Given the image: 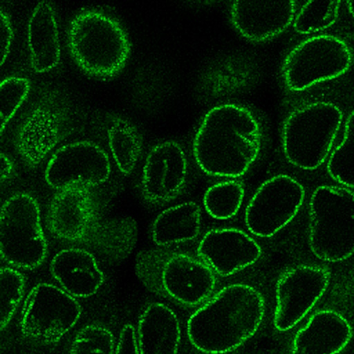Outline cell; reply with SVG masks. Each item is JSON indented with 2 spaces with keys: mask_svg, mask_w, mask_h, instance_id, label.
I'll list each match as a JSON object with an SVG mask.
<instances>
[{
  "mask_svg": "<svg viewBox=\"0 0 354 354\" xmlns=\"http://www.w3.org/2000/svg\"><path fill=\"white\" fill-rule=\"evenodd\" d=\"M46 228L58 241L87 249L110 263H120L133 251L137 222L103 212L93 189L73 185L57 190L46 214Z\"/></svg>",
  "mask_w": 354,
  "mask_h": 354,
  "instance_id": "obj_1",
  "label": "cell"
},
{
  "mask_svg": "<svg viewBox=\"0 0 354 354\" xmlns=\"http://www.w3.org/2000/svg\"><path fill=\"white\" fill-rule=\"evenodd\" d=\"M262 136L260 123L247 107L219 104L202 119L193 140V155L207 175L239 178L257 160Z\"/></svg>",
  "mask_w": 354,
  "mask_h": 354,
  "instance_id": "obj_2",
  "label": "cell"
},
{
  "mask_svg": "<svg viewBox=\"0 0 354 354\" xmlns=\"http://www.w3.org/2000/svg\"><path fill=\"white\" fill-rule=\"evenodd\" d=\"M265 314L262 294L252 286L234 283L215 293L187 322L191 344L206 354L233 351L251 338Z\"/></svg>",
  "mask_w": 354,
  "mask_h": 354,
  "instance_id": "obj_3",
  "label": "cell"
},
{
  "mask_svg": "<svg viewBox=\"0 0 354 354\" xmlns=\"http://www.w3.org/2000/svg\"><path fill=\"white\" fill-rule=\"evenodd\" d=\"M67 46L76 65L86 74L111 78L124 68L131 43L122 24L110 15L86 9L75 15L67 31Z\"/></svg>",
  "mask_w": 354,
  "mask_h": 354,
  "instance_id": "obj_4",
  "label": "cell"
},
{
  "mask_svg": "<svg viewBox=\"0 0 354 354\" xmlns=\"http://www.w3.org/2000/svg\"><path fill=\"white\" fill-rule=\"evenodd\" d=\"M135 270L149 290L188 306L207 299L216 284V274L200 258L169 248L140 251Z\"/></svg>",
  "mask_w": 354,
  "mask_h": 354,
  "instance_id": "obj_5",
  "label": "cell"
},
{
  "mask_svg": "<svg viewBox=\"0 0 354 354\" xmlns=\"http://www.w3.org/2000/svg\"><path fill=\"white\" fill-rule=\"evenodd\" d=\"M308 242L313 254L328 262L354 253V192L347 187L320 185L308 203Z\"/></svg>",
  "mask_w": 354,
  "mask_h": 354,
  "instance_id": "obj_6",
  "label": "cell"
},
{
  "mask_svg": "<svg viewBox=\"0 0 354 354\" xmlns=\"http://www.w3.org/2000/svg\"><path fill=\"white\" fill-rule=\"evenodd\" d=\"M343 115L341 109L330 102H312L290 113L281 131L287 160L304 170L318 168L330 154Z\"/></svg>",
  "mask_w": 354,
  "mask_h": 354,
  "instance_id": "obj_7",
  "label": "cell"
},
{
  "mask_svg": "<svg viewBox=\"0 0 354 354\" xmlns=\"http://www.w3.org/2000/svg\"><path fill=\"white\" fill-rule=\"evenodd\" d=\"M48 245L36 198L17 192L3 203L0 216L1 259L17 270L40 267L48 255Z\"/></svg>",
  "mask_w": 354,
  "mask_h": 354,
  "instance_id": "obj_8",
  "label": "cell"
},
{
  "mask_svg": "<svg viewBox=\"0 0 354 354\" xmlns=\"http://www.w3.org/2000/svg\"><path fill=\"white\" fill-rule=\"evenodd\" d=\"M71 113L66 97L56 88L44 89L19 124L15 147L24 164L39 165L69 133Z\"/></svg>",
  "mask_w": 354,
  "mask_h": 354,
  "instance_id": "obj_9",
  "label": "cell"
},
{
  "mask_svg": "<svg viewBox=\"0 0 354 354\" xmlns=\"http://www.w3.org/2000/svg\"><path fill=\"white\" fill-rule=\"evenodd\" d=\"M82 306L75 297L49 283L35 285L26 296L19 330L26 340L40 345L59 342L78 322Z\"/></svg>",
  "mask_w": 354,
  "mask_h": 354,
  "instance_id": "obj_10",
  "label": "cell"
},
{
  "mask_svg": "<svg viewBox=\"0 0 354 354\" xmlns=\"http://www.w3.org/2000/svg\"><path fill=\"white\" fill-rule=\"evenodd\" d=\"M353 62L349 46L330 35L313 36L297 45L286 57L282 73L286 86L302 91L344 75Z\"/></svg>",
  "mask_w": 354,
  "mask_h": 354,
  "instance_id": "obj_11",
  "label": "cell"
},
{
  "mask_svg": "<svg viewBox=\"0 0 354 354\" xmlns=\"http://www.w3.org/2000/svg\"><path fill=\"white\" fill-rule=\"evenodd\" d=\"M305 198L304 186L293 177L278 174L256 190L245 210L248 230L260 238L272 237L295 217Z\"/></svg>",
  "mask_w": 354,
  "mask_h": 354,
  "instance_id": "obj_12",
  "label": "cell"
},
{
  "mask_svg": "<svg viewBox=\"0 0 354 354\" xmlns=\"http://www.w3.org/2000/svg\"><path fill=\"white\" fill-rule=\"evenodd\" d=\"M111 171L107 153L92 141L81 140L58 148L46 165L44 178L56 191L73 185L95 189L109 179Z\"/></svg>",
  "mask_w": 354,
  "mask_h": 354,
  "instance_id": "obj_13",
  "label": "cell"
},
{
  "mask_svg": "<svg viewBox=\"0 0 354 354\" xmlns=\"http://www.w3.org/2000/svg\"><path fill=\"white\" fill-rule=\"evenodd\" d=\"M330 272L318 265H298L281 274L275 288L273 324L279 332L295 326L326 291Z\"/></svg>",
  "mask_w": 354,
  "mask_h": 354,
  "instance_id": "obj_14",
  "label": "cell"
},
{
  "mask_svg": "<svg viewBox=\"0 0 354 354\" xmlns=\"http://www.w3.org/2000/svg\"><path fill=\"white\" fill-rule=\"evenodd\" d=\"M188 178L187 155L176 141L168 140L153 146L142 169L140 189L143 200L164 205L178 197Z\"/></svg>",
  "mask_w": 354,
  "mask_h": 354,
  "instance_id": "obj_15",
  "label": "cell"
},
{
  "mask_svg": "<svg viewBox=\"0 0 354 354\" xmlns=\"http://www.w3.org/2000/svg\"><path fill=\"white\" fill-rule=\"evenodd\" d=\"M197 254L216 274L233 275L256 263L261 257L259 243L244 231L218 228L207 232L197 247Z\"/></svg>",
  "mask_w": 354,
  "mask_h": 354,
  "instance_id": "obj_16",
  "label": "cell"
},
{
  "mask_svg": "<svg viewBox=\"0 0 354 354\" xmlns=\"http://www.w3.org/2000/svg\"><path fill=\"white\" fill-rule=\"evenodd\" d=\"M295 1H236L230 7L234 28L247 39L263 41L284 32L296 12Z\"/></svg>",
  "mask_w": 354,
  "mask_h": 354,
  "instance_id": "obj_17",
  "label": "cell"
},
{
  "mask_svg": "<svg viewBox=\"0 0 354 354\" xmlns=\"http://www.w3.org/2000/svg\"><path fill=\"white\" fill-rule=\"evenodd\" d=\"M49 270L59 287L75 298L95 295L105 282V275L95 254L75 246L60 250L52 257Z\"/></svg>",
  "mask_w": 354,
  "mask_h": 354,
  "instance_id": "obj_18",
  "label": "cell"
},
{
  "mask_svg": "<svg viewBox=\"0 0 354 354\" xmlns=\"http://www.w3.org/2000/svg\"><path fill=\"white\" fill-rule=\"evenodd\" d=\"M352 336V326L342 314L319 310L295 335L290 354H338Z\"/></svg>",
  "mask_w": 354,
  "mask_h": 354,
  "instance_id": "obj_19",
  "label": "cell"
},
{
  "mask_svg": "<svg viewBox=\"0 0 354 354\" xmlns=\"http://www.w3.org/2000/svg\"><path fill=\"white\" fill-rule=\"evenodd\" d=\"M27 45L32 69L46 73L60 63L62 50L55 8L46 1L33 8L27 25Z\"/></svg>",
  "mask_w": 354,
  "mask_h": 354,
  "instance_id": "obj_20",
  "label": "cell"
},
{
  "mask_svg": "<svg viewBox=\"0 0 354 354\" xmlns=\"http://www.w3.org/2000/svg\"><path fill=\"white\" fill-rule=\"evenodd\" d=\"M180 322L175 312L159 302L148 305L137 327L139 354H177L180 342Z\"/></svg>",
  "mask_w": 354,
  "mask_h": 354,
  "instance_id": "obj_21",
  "label": "cell"
},
{
  "mask_svg": "<svg viewBox=\"0 0 354 354\" xmlns=\"http://www.w3.org/2000/svg\"><path fill=\"white\" fill-rule=\"evenodd\" d=\"M202 213L200 206L187 201L162 210L153 220L150 230L153 243L159 248L190 241L200 234Z\"/></svg>",
  "mask_w": 354,
  "mask_h": 354,
  "instance_id": "obj_22",
  "label": "cell"
},
{
  "mask_svg": "<svg viewBox=\"0 0 354 354\" xmlns=\"http://www.w3.org/2000/svg\"><path fill=\"white\" fill-rule=\"evenodd\" d=\"M107 140L112 158L124 175L133 171L142 150V140L136 127L121 117L111 120L107 128Z\"/></svg>",
  "mask_w": 354,
  "mask_h": 354,
  "instance_id": "obj_23",
  "label": "cell"
},
{
  "mask_svg": "<svg viewBox=\"0 0 354 354\" xmlns=\"http://www.w3.org/2000/svg\"><path fill=\"white\" fill-rule=\"evenodd\" d=\"M245 196L241 181L231 180L212 185L205 192L203 205L206 212L213 218L227 220L239 211Z\"/></svg>",
  "mask_w": 354,
  "mask_h": 354,
  "instance_id": "obj_24",
  "label": "cell"
},
{
  "mask_svg": "<svg viewBox=\"0 0 354 354\" xmlns=\"http://www.w3.org/2000/svg\"><path fill=\"white\" fill-rule=\"evenodd\" d=\"M326 168L333 180L354 189V109L346 118L341 142L329 155Z\"/></svg>",
  "mask_w": 354,
  "mask_h": 354,
  "instance_id": "obj_25",
  "label": "cell"
},
{
  "mask_svg": "<svg viewBox=\"0 0 354 354\" xmlns=\"http://www.w3.org/2000/svg\"><path fill=\"white\" fill-rule=\"evenodd\" d=\"M341 1H309L296 14L292 23L295 31L301 35L319 32L337 21Z\"/></svg>",
  "mask_w": 354,
  "mask_h": 354,
  "instance_id": "obj_26",
  "label": "cell"
},
{
  "mask_svg": "<svg viewBox=\"0 0 354 354\" xmlns=\"http://www.w3.org/2000/svg\"><path fill=\"white\" fill-rule=\"evenodd\" d=\"M0 328L3 331L20 304L25 291L26 280L19 270L2 267L0 272Z\"/></svg>",
  "mask_w": 354,
  "mask_h": 354,
  "instance_id": "obj_27",
  "label": "cell"
},
{
  "mask_svg": "<svg viewBox=\"0 0 354 354\" xmlns=\"http://www.w3.org/2000/svg\"><path fill=\"white\" fill-rule=\"evenodd\" d=\"M116 349L112 332L100 324H89L75 335L70 354H115Z\"/></svg>",
  "mask_w": 354,
  "mask_h": 354,
  "instance_id": "obj_28",
  "label": "cell"
},
{
  "mask_svg": "<svg viewBox=\"0 0 354 354\" xmlns=\"http://www.w3.org/2000/svg\"><path fill=\"white\" fill-rule=\"evenodd\" d=\"M31 87L29 79L10 76L3 79L0 84L1 135L7 124L28 97Z\"/></svg>",
  "mask_w": 354,
  "mask_h": 354,
  "instance_id": "obj_29",
  "label": "cell"
},
{
  "mask_svg": "<svg viewBox=\"0 0 354 354\" xmlns=\"http://www.w3.org/2000/svg\"><path fill=\"white\" fill-rule=\"evenodd\" d=\"M0 16L1 66H3L10 52L14 30L10 15L2 8H1Z\"/></svg>",
  "mask_w": 354,
  "mask_h": 354,
  "instance_id": "obj_30",
  "label": "cell"
},
{
  "mask_svg": "<svg viewBox=\"0 0 354 354\" xmlns=\"http://www.w3.org/2000/svg\"><path fill=\"white\" fill-rule=\"evenodd\" d=\"M115 354H139L136 333L133 325L127 324L122 328Z\"/></svg>",
  "mask_w": 354,
  "mask_h": 354,
  "instance_id": "obj_31",
  "label": "cell"
},
{
  "mask_svg": "<svg viewBox=\"0 0 354 354\" xmlns=\"http://www.w3.org/2000/svg\"><path fill=\"white\" fill-rule=\"evenodd\" d=\"M15 171L14 162L12 159L5 153H1V183L3 185L9 181Z\"/></svg>",
  "mask_w": 354,
  "mask_h": 354,
  "instance_id": "obj_32",
  "label": "cell"
},
{
  "mask_svg": "<svg viewBox=\"0 0 354 354\" xmlns=\"http://www.w3.org/2000/svg\"><path fill=\"white\" fill-rule=\"evenodd\" d=\"M346 3L348 11L354 18V1H347Z\"/></svg>",
  "mask_w": 354,
  "mask_h": 354,
  "instance_id": "obj_33",
  "label": "cell"
}]
</instances>
